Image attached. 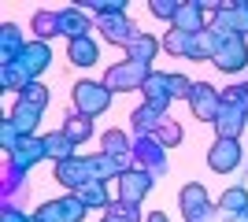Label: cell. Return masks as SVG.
<instances>
[{
    "label": "cell",
    "instance_id": "obj_1",
    "mask_svg": "<svg viewBox=\"0 0 248 222\" xmlns=\"http://www.w3.org/2000/svg\"><path fill=\"white\" fill-rule=\"evenodd\" d=\"M248 126V107L241 104V93L237 89H226L222 93V111L215 118V133L226 141H241V130Z\"/></svg>",
    "mask_w": 248,
    "mask_h": 222
},
{
    "label": "cell",
    "instance_id": "obj_2",
    "mask_svg": "<svg viewBox=\"0 0 248 222\" xmlns=\"http://www.w3.org/2000/svg\"><path fill=\"white\" fill-rule=\"evenodd\" d=\"M148 74H152V67L134 63V59H119L115 67H108V74H104V85H108L111 93H130V89H145Z\"/></svg>",
    "mask_w": 248,
    "mask_h": 222
},
{
    "label": "cell",
    "instance_id": "obj_3",
    "mask_svg": "<svg viewBox=\"0 0 248 222\" xmlns=\"http://www.w3.org/2000/svg\"><path fill=\"white\" fill-rule=\"evenodd\" d=\"M111 89L104 82H78L74 85V107H78V115H85V118H96V115H104L108 107H111Z\"/></svg>",
    "mask_w": 248,
    "mask_h": 222
},
{
    "label": "cell",
    "instance_id": "obj_4",
    "mask_svg": "<svg viewBox=\"0 0 248 222\" xmlns=\"http://www.w3.org/2000/svg\"><path fill=\"white\" fill-rule=\"evenodd\" d=\"M178 207H182L186 222H207L211 215L218 211V204H211V196H207V189L200 185V181L182 185V192H178Z\"/></svg>",
    "mask_w": 248,
    "mask_h": 222
},
{
    "label": "cell",
    "instance_id": "obj_5",
    "mask_svg": "<svg viewBox=\"0 0 248 222\" xmlns=\"http://www.w3.org/2000/svg\"><path fill=\"white\" fill-rule=\"evenodd\" d=\"M211 63H215L218 71H226V74L245 71V67H248L245 37H222V33H218V48H215V56H211Z\"/></svg>",
    "mask_w": 248,
    "mask_h": 222
},
{
    "label": "cell",
    "instance_id": "obj_6",
    "mask_svg": "<svg viewBox=\"0 0 248 222\" xmlns=\"http://www.w3.org/2000/svg\"><path fill=\"white\" fill-rule=\"evenodd\" d=\"M189 107H193V115H197L200 122H211V126H215L218 111H222V93H218L211 82H197L193 93H189Z\"/></svg>",
    "mask_w": 248,
    "mask_h": 222
},
{
    "label": "cell",
    "instance_id": "obj_7",
    "mask_svg": "<svg viewBox=\"0 0 248 222\" xmlns=\"http://www.w3.org/2000/svg\"><path fill=\"white\" fill-rule=\"evenodd\" d=\"M33 219H37V222H82L85 219V204L71 192V196H60V200L41 204Z\"/></svg>",
    "mask_w": 248,
    "mask_h": 222
},
{
    "label": "cell",
    "instance_id": "obj_8",
    "mask_svg": "<svg viewBox=\"0 0 248 222\" xmlns=\"http://www.w3.org/2000/svg\"><path fill=\"white\" fill-rule=\"evenodd\" d=\"M48 63H52L48 44H45V41H26V48L19 52V59H15V63H8V67H15L26 82H37V74H41Z\"/></svg>",
    "mask_w": 248,
    "mask_h": 222
},
{
    "label": "cell",
    "instance_id": "obj_9",
    "mask_svg": "<svg viewBox=\"0 0 248 222\" xmlns=\"http://www.w3.org/2000/svg\"><path fill=\"white\" fill-rule=\"evenodd\" d=\"M56 181H63L71 192H78L82 185L96 181V174H93V156H89V159H85V156H74V159H67V163H56Z\"/></svg>",
    "mask_w": 248,
    "mask_h": 222
},
{
    "label": "cell",
    "instance_id": "obj_10",
    "mask_svg": "<svg viewBox=\"0 0 248 222\" xmlns=\"http://www.w3.org/2000/svg\"><path fill=\"white\" fill-rule=\"evenodd\" d=\"M96 30L104 33V41L123 44V48H130V44L141 37V30H137V26L126 19V15H104V19H96Z\"/></svg>",
    "mask_w": 248,
    "mask_h": 222
},
{
    "label": "cell",
    "instance_id": "obj_11",
    "mask_svg": "<svg viewBox=\"0 0 248 222\" xmlns=\"http://www.w3.org/2000/svg\"><path fill=\"white\" fill-rule=\"evenodd\" d=\"M207 167L215 170V174H233L241 167V141L218 137L215 145L207 148Z\"/></svg>",
    "mask_w": 248,
    "mask_h": 222
},
{
    "label": "cell",
    "instance_id": "obj_12",
    "mask_svg": "<svg viewBox=\"0 0 248 222\" xmlns=\"http://www.w3.org/2000/svg\"><path fill=\"white\" fill-rule=\"evenodd\" d=\"M152 185H155V174H148V170H141V167L126 170L123 178H119V200L123 204H141Z\"/></svg>",
    "mask_w": 248,
    "mask_h": 222
},
{
    "label": "cell",
    "instance_id": "obj_13",
    "mask_svg": "<svg viewBox=\"0 0 248 222\" xmlns=\"http://www.w3.org/2000/svg\"><path fill=\"white\" fill-rule=\"evenodd\" d=\"M8 159H11V170H19V174L30 170V167H37L45 159V137H22L19 148H15Z\"/></svg>",
    "mask_w": 248,
    "mask_h": 222
},
{
    "label": "cell",
    "instance_id": "obj_14",
    "mask_svg": "<svg viewBox=\"0 0 248 222\" xmlns=\"http://www.w3.org/2000/svg\"><path fill=\"white\" fill-rule=\"evenodd\" d=\"M204 0H186L182 8H178L174 22H170V30H182V33H204Z\"/></svg>",
    "mask_w": 248,
    "mask_h": 222
},
{
    "label": "cell",
    "instance_id": "obj_15",
    "mask_svg": "<svg viewBox=\"0 0 248 222\" xmlns=\"http://www.w3.org/2000/svg\"><path fill=\"white\" fill-rule=\"evenodd\" d=\"M141 93H145V104L159 107V111L167 115V104L174 100V93H170V74H163V71H152Z\"/></svg>",
    "mask_w": 248,
    "mask_h": 222
},
{
    "label": "cell",
    "instance_id": "obj_16",
    "mask_svg": "<svg viewBox=\"0 0 248 222\" xmlns=\"http://www.w3.org/2000/svg\"><path fill=\"white\" fill-rule=\"evenodd\" d=\"M134 159L141 163V170H148V174H159V170L167 167V159H163V145L155 137H141L134 145Z\"/></svg>",
    "mask_w": 248,
    "mask_h": 222
},
{
    "label": "cell",
    "instance_id": "obj_17",
    "mask_svg": "<svg viewBox=\"0 0 248 222\" xmlns=\"http://www.w3.org/2000/svg\"><path fill=\"white\" fill-rule=\"evenodd\" d=\"M41 115H45V107L19 100V104H15V111H11L8 118L15 122V130H19L22 137H33V133H37V126H41Z\"/></svg>",
    "mask_w": 248,
    "mask_h": 222
},
{
    "label": "cell",
    "instance_id": "obj_18",
    "mask_svg": "<svg viewBox=\"0 0 248 222\" xmlns=\"http://www.w3.org/2000/svg\"><path fill=\"white\" fill-rule=\"evenodd\" d=\"M22 48H26V41H22V30L15 26V22H4V26H0V67L15 63Z\"/></svg>",
    "mask_w": 248,
    "mask_h": 222
},
{
    "label": "cell",
    "instance_id": "obj_19",
    "mask_svg": "<svg viewBox=\"0 0 248 222\" xmlns=\"http://www.w3.org/2000/svg\"><path fill=\"white\" fill-rule=\"evenodd\" d=\"M60 33L67 41H78V37H89V15L82 8H63L60 11Z\"/></svg>",
    "mask_w": 248,
    "mask_h": 222
},
{
    "label": "cell",
    "instance_id": "obj_20",
    "mask_svg": "<svg viewBox=\"0 0 248 222\" xmlns=\"http://www.w3.org/2000/svg\"><path fill=\"white\" fill-rule=\"evenodd\" d=\"M130 118H134V130L141 133V137H155V133H159V126L167 122V115L159 111V107H152V104H141Z\"/></svg>",
    "mask_w": 248,
    "mask_h": 222
},
{
    "label": "cell",
    "instance_id": "obj_21",
    "mask_svg": "<svg viewBox=\"0 0 248 222\" xmlns=\"http://www.w3.org/2000/svg\"><path fill=\"white\" fill-rule=\"evenodd\" d=\"M74 141L63 133V130H56V133H45V159H52V163H67V159H74Z\"/></svg>",
    "mask_w": 248,
    "mask_h": 222
},
{
    "label": "cell",
    "instance_id": "obj_22",
    "mask_svg": "<svg viewBox=\"0 0 248 222\" xmlns=\"http://www.w3.org/2000/svg\"><path fill=\"white\" fill-rule=\"evenodd\" d=\"M67 59L74 67H93L100 59V48H96L93 37H78V41H67Z\"/></svg>",
    "mask_w": 248,
    "mask_h": 222
},
{
    "label": "cell",
    "instance_id": "obj_23",
    "mask_svg": "<svg viewBox=\"0 0 248 222\" xmlns=\"http://www.w3.org/2000/svg\"><path fill=\"white\" fill-rule=\"evenodd\" d=\"M215 204H218V211H222V219L248 215V189H245V185H233V189H226Z\"/></svg>",
    "mask_w": 248,
    "mask_h": 222
},
{
    "label": "cell",
    "instance_id": "obj_24",
    "mask_svg": "<svg viewBox=\"0 0 248 222\" xmlns=\"http://www.w3.org/2000/svg\"><path fill=\"white\" fill-rule=\"evenodd\" d=\"M159 44H163V41H155L152 33H141V37L126 48V59H134V63H145V67H148V63L155 59V52H159Z\"/></svg>",
    "mask_w": 248,
    "mask_h": 222
},
{
    "label": "cell",
    "instance_id": "obj_25",
    "mask_svg": "<svg viewBox=\"0 0 248 222\" xmlns=\"http://www.w3.org/2000/svg\"><path fill=\"white\" fill-rule=\"evenodd\" d=\"M63 133H67L74 145H82V141L93 137V118H85V115H78V111H74V115L63 118Z\"/></svg>",
    "mask_w": 248,
    "mask_h": 222
},
{
    "label": "cell",
    "instance_id": "obj_26",
    "mask_svg": "<svg viewBox=\"0 0 248 222\" xmlns=\"http://www.w3.org/2000/svg\"><path fill=\"white\" fill-rule=\"evenodd\" d=\"M74 196H78L85 207H104V211H108V204H111V196H108V185H104V181H89V185H82Z\"/></svg>",
    "mask_w": 248,
    "mask_h": 222
},
{
    "label": "cell",
    "instance_id": "obj_27",
    "mask_svg": "<svg viewBox=\"0 0 248 222\" xmlns=\"http://www.w3.org/2000/svg\"><path fill=\"white\" fill-rule=\"evenodd\" d=\"M100 152L104 156H134V145H130V137H126L123 130H108V133H104L100 137Z\"/></svg>",
    "mask_w": 248,
    "mask_h": 222
},
{
    "label": "cell",
    "instance_id": "obj_28",
    "mask_svg": "<svg viewBox=\"0 0 248 222\" xmlns=\"http://www.w3.org/2000/svg\"><path fill=\"white\" fill-rule=\"evenodd\" d=\"M163 48H167L170 56H182V59H189V48H193V33L167 30V37H163Z\"/></svg>",
    "mask_w": 248,
    "mask_h": 222
},
{
    "label": "cell",
    "instance_id": "obj_29",
    "mask_svg": "<svg viewBox=\"0 0 248 222\" xmlns=\"http://www.w3.org/2000/svg\"><path fill=\"white\" fill-rule=\"evenodd\" d=\"M33 30H37L41 41L56 37V33H60V11H37V15H33Z\"/></svg>",
    "mask_w": 248,
    "mask_h": 222
},
{
    "label": "cell",
    "instance_id": "obj_30",
    "mask_svg": "<svg viewBox=\"0 0 248 222\" xmlns=\"http://www.w3.org/2000/svg\"><path fill=\"white\" fill-rule=\"evenodd\" d=\"M104 215H108L111 222H145V219H141V207H137V204H123V200H111Z\"/></svg>",
    "mask_w": 248,
    "mask_h": 222
},
{
    "label": "cell",
    "instance_id": "obj_31",
    "mask_svg": "<svg viewBox=\"0 0 248 222\" xmlns=\"http://www.w3.org/2000/svg\"><path fill=\"white\" fill-rule=\"evenodd\" d=\"M89 11H96V19H104V15H126V0H89Z\"/></svg>",
    "mask_w": 248,
    "mask_h": 222
},
{
    "label": "cell",
    "instance_id": "obj_32",
    "mask_svg": "<svg viewBox=\"0 0 248 222\" xmlns=\"http://www.w3.org/2000/svg\"><path fill=\"white\" fill-rule=\"evenodd\" d=\"M19 141H22V133L19 130H15V122H11V118H4V122H0V145H4V152H15V148H19Z\"/></svg>",
    "mask_w": 248,
    "mask_h": 222
},
{
    "label": "cell",
    "instance_id": "obj_33",
    "mask_svg": "<svg viewBox=\"0 0 248 222\" xmlns=\"http://www.w3.org/2000/svg\"><path fill=\"white\" fill-rule=\"evenodd\" d=\"M19 100H26V104H37V107H48V89H45L41 82H30V85L19 93Z\"/></svg>",
    "mask_w": 248,
    "mask_h": 222
},
{
    "label": "cell",
    "instance_id": "obj_34",
    "mask_svg": "<svg viewBox=\"0 0 248 222\" xmlns=\"http://www.w3.org/2000/svg\"><path fill=\"white\" fill-rule=\"evenodd\" d=\"M155 141H159L163 148L182 145V126H174V122H163V126H159V133H155Z\"/></svg>",
    "mask_w": 248,
    "mask_h": 222
},
{
    "label": "cell",
    "instance_id": "obj_35",
    "mask_svg": "<svg viewBox=\"0 0 248 222\" xmlns=\"http://www.w3.org/2000/svg\"><path fill=\"white\" fill-rule=\"evenodd\" d=\"M178 8H182L178 0H152V4H148V11H152L155 19H170V22H174Z\"/></svg>",
    "mask_w": 248,
    "mask_h": 222
},
{
    "label": "cell",
    "instance_id": "obj_36",
    "mask_svg": "<svg viewBox=\"0 0 248 222\" xmlns=\"http://www.w3.org/2000/svg\"><path fill=\"white\" fill-rule=\"evenodd\" d=\"M193 85L186 74H170V93H174V100H189V93H193Z\"/></svg>",
    "mask_w": 248,
    "mask_h": 222
},
{
    "label": "cell",
    "instance_id": "obj_37",
    "mask_svg": "<svg viewBox=\"0 0 248 222\" xmlns=\"http://www.w3.org/2000/svg\"><path fill=\"white\" fill-rule=\"evenodd\" d=\"M4 222H30V215L19 211V207H8V211H4Z\"/></svg>",
    "mask_w": 248,
    "mask_h": 222
},
{
    "label": "cell",
    "instance_id": "obj_38",
    "mask_svg": "<svg viewBox=\"0 0 248 222\" xmlns=\"http://www.w3.org/2000/svg\"><path fill=\"white\" fill-rule=\"evenodd\" d=\"M145 222H170V219H167V215L163 211H152V215H148V219Z\"/></svg>",
    "mask_w": 248,
    "mask_h": 222
},
{
    "label": "cell",
    "instance_id": "obj_39",
    "mask_svg": "<svg viewBox=\"0 0 248 222\" xmlns=\"http://www.w3.org/2000/svg\"><path fill=\"white\" fill-rule=\"evenodd\" d=\"M222 222H248V215H233V219H222Z\"/></svg>",
    "mask_w": 248,
    "mask_h": 222
},
{
    "label": "cell",
    "instance_id": "obj_40",
    "mask_svg": "<svg viewBox=\"0 0 248 222\" xmlns=\"http://www.w3.org/2000/svg\"><path fill=\"white\" fill-rule=\"evenodd\" d=\"M100 222H111V219H108V215H104V219H100Z\"/></svg>",
    "mask_w": 248,
    "mask_h": 222
},
{
    "label": "cell",
    "instance_id": "obj_41",
    "mask_svg": "<svg viewBox=\"0 0 248 222\" xmlns=\"http://www.w3.org/2000/svg\"><path fill=\"white\" fill-rule=\"evenodd\" d=\"M30 222H37V219H30Z\"/></svg>",
    "mask_w": 248,
    "mask_h": 222
}]
</instances>
